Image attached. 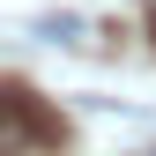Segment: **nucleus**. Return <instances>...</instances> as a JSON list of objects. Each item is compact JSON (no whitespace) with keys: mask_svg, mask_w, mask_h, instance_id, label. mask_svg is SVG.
Segmentation results:
<instances>
[{"mask_svg":"<svg viewBox=\"0 0 156 156\" xmlns=\"http://www.w3.org/2000/svg\"><path fill=\"white\" fill-rule=\"evenodd\" d=\"M141 156H156V149H141Z\"/></svg>","mask_w":156,"mask_h":156,"instance_id":"f257e3e1","label":"nucleus"}]
</instances>
